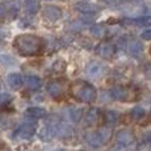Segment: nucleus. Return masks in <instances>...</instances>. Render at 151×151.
<instances>
[{
  "instance_id": "1",
  "label": "nucleus",
  "mask_w": 151,
  "mask_h": 151,
  "mask_svg": "<svg viewBox=\"0 0 151 151\" xmlns=\"http://www.w3.org/2000/svg\"><path fill=\"white\" fill-rule=\"evenodd\" d=\"M13 45L16 50L24 57H32L37 55L42 51L43 49V41L42 38L33 34H21L17 36L13 41Z\"/></svg>"
},
{
  "instance_id": "2",
  "label": "nucleus",
  "mask_w": 151,
  "mask_h": 151,
  "mask_svg": "<svg viewBox=\"0 0 151 151\" xmlns=\"http://www.w3.org/2000/svg\"><path fill=\"white\" fill-rule=\"evenodd\" d=\"M70 93L78 101L83 103H93L97 97L96 88L91 83L84 80H76L70 86Z\"/></svg>"
},
{
  "instance_id": "3",
  "label": "nucleus",
  "mask_w": 151,
  "mask_h": 151,
  "mask_svg": "<svg viewBox=\"0 0 151 151\" xmlns=\"http://www.w3.org/2000/svg\"><path fill=\"white\" fill-rule=\"evenodd\" d=\"M70 91V86L65 80H53V82L49 83L47 86V92L54 100H62L65 99V96L67 95V92Z\"/></svg>"
},
{
  "instance_id": "4",
  "label": "nucleus",
  "mask_w": 151,
  "mask_h": 151,
  "mask_svg": "<svg viewBox=\"0 0 151 151\" xmlns=\"http://www.w3.org/2000/svg\"><path fill=\"white\" fill-rule=\"evenodd\" d=\"M110 95H112V97L116 99V100L125 101V103H130V101H133L135 99V96H137L135 91H133L129 87H124V86L113 87V88L110 89Z\"/></svg>"
},
{
  "instance_id": "5",
  "label": "nucleus",
  "mask_w": 151,
  "mask_h": 151,
  "mask_svg": "<svg viewBox=\"0 0 151 151\" xmlns=\"http://www.w3.org/2000/svg\"><path fill=\"white\" fill-rule=\"evenodd\" d=\"M110 137V130L105 129L101 132H93V133H88L86 135V141L89 146L92 147H99L101 145H104Z\"/></svg>"
},
{
  "instance_id": "6",
  "label": "nucleus",
  "mask_w": 151,
  "mask_h": 151,
  "mask_svg": "<svg viewBox=\"0 0 151 151\" xmlns=\"http://www.w3.org/2000/svg\"><path fill=\"white\" fill-rule=\"evenodd\" d=\"M34 134H36V125L29 124V122H24L22 125H20L16 130H14L13 137L16 139L27 141V139H30Z\"/></svg>"
},
{
  "instance_id": "7",
  "label": "nucleus",
  "mask_w": 151,
  "mask_h": 151,
  "mask_svg": "<svg viewBox=\"0 0 151 151\" xmlns=\"http://www.w3.org/2000/svg\"><path fill=\"white\" fill-rule=\"evenodd\" d=\"M43 16L47 21H58L62 17V9L55 7V5H47V7L43 8Z\"/></svg>"
},
{
  "instance_id": "8",
  "label": "nucleus",
  "mask_w": 151,
  "mask_h": 151,
  "mask_svg": "<svg viewBox=\"0 0 151 151\" xmlns=\"http://www.w3.org/2000/svg\"><path fill=\"white\" fill-rule=\"evenodd\" d=\"M114 51H116L114 45H112V43H109V42L100 43V45L97 46V49H96V53L100 55L101 58H105V59L112 58L113 55H114Z\"/></svg>"
},
{
  "instance_id": "9",
  "label": "nucleus",
  "mask_w": 151,
  "mask_h": 151,
  "mask_svg": "<svg viewBox=\"0 0 151 151\" xmlns=\"http://www.w3.org/2000/svg\"><path fill=\"white\" fill-rule=\"evenodd\" d=\"M116 141L120 145H122V146H130L134 142V135L129 130H121L116 135Z\"/></svg>"
},
{
  "instance_id": "10",
  "label": "nucleus",
  "mask_w": 151,
  "mask_h": 151,
  "mask_svg": "<svg viewBox=\"0 0 151 151\" xmlns=\"http://www.w3.org/2000/svg\"><path fill=\"white\" fill-rule=\"evenodd\" d=\"M53 129H54V134L57 135V137H60V138H67L72 134V127L65 122L58 124L55 127H53Z\"/></svg>"
},
{
  "instance_id": "11",
  "label": "nucleus",
  "mask_w": 151,
  "mask_h": 151,
  "mask_svg": "<svg viewBox=\"0 0 151 151\" xmlns=\"http://www.w3.org/2000/svg\"><path fill=\"white\" fill-rule=\"evenodd\" d=\"M7 83L12 89H19L24 83V79H22V76L20 74L12 72V74H9L7 76Z\"/></svg>"
},
{
  "instance_id": "12",
  "label": "nucleus",
  "mask_w": 151,
  "mask_h": 151,
  "mask_svg": "<svg viewBox=\"0 0 151 151\" xmlns=\"http://www.w3.org/2000/svg\"><path fill=\"white\" fill-rule=\"evenodd\" d=\"M76 9L84 14H93L97 12V7L91 3H79L76 4Z\"/></svg>"
},
{
  "instance_id": "13",
  "label": "nucleus",
  "mask_w": 151,
  "mask_h": 151,
  "mask_svg": "<svg viewBox=\"0 0 151 151\" xmlns=\"http://www.w3.org/2000/svg\"><path fill=\"white\" fill-rule=\"evenodd\" d=\"M27 114L29 117L34 118V120H38V118H42L46 116V110L43 108H38V106H32V108L27 109Z\"/></svg>"
},
{
  "instance_id": "14",
  "label": "nucleus",
  "mask_w": 151,
  "mask_h": 151,
  "mask_svg": "<svg viewBox=\"0 0 151 151\" xmlns=\"http://www.w3.org/2000/svg\"><path fill=\"white\" fill-rule=\"evenodd\" d=\"M25 83H27L28 88H30V89H38L42 86V80L38 76H36V75H29V76H27L25 78Z\"/></svg>"
},
{
  "instance_id": "15",
  "label": "nucleus",
  "mask_w": 151,
  "mask_h": 151,
  "mask_svg": "<svg viewBox=\"0 0 151 151\" xmlns=\"http://www.w3.org/2000/svg\"><path fill=\"white\" fill-rule=\"evenodd\" d=\"M103 72H104L103 66L99 65V63H91V65L87 67V74H88L91 78H97V76H100Z\"/></svg>"
},
{
  "instance_id": "16",
  "label": "nucleus",
  "mask_w": 151,
  "mask_h": 151,
  "mask_svg": "<svg viewBox=\"0 0 151 151\" xmlns=\"http://www.w3.org/2000/svg\"><path fill=\"white\" fill-rule=\"evenodd\" d=\"M142 43L139 41H130L129 45H127V51H129V54H132L133 57H137L142 53Z\"/></svg>"
},
{
  "instance_id": "17",
  "label": "nucleus",
  "mask_w": 151,
  "mask_h": 151,
  "mask_svg": "<svg viewBox=\"0 0 151 151\" xmlns=\"http://www.w3.org/2000/svg\"><path fill=\"white\" fill-rule=\"evenodd\" d=\"M54 135H55L54 134V129H51V127L45 126V127H42V129L40 130V137H41L43 141H50Z\"/></svg>"
},
{
  "instance_id": "18",
  "label": "nucleus",
  "mask_w": 151,
  "mask_h": 151,
  "mask_svg": "<svg viewBox=\"0 0 151 151\" xmlns=\"http://www.w3.org/2000/svg\"><path fill=\"white\" fill-rule=\"evenodd\" d=\"M91 33L93 37H96V38H103L104 36H105V28L103 27V25H93V27L91 28Z\"/></svg>"
},
{
  "instance_id": "19",
  "label": "nucleus",
  "mask_w": 151,
  "mask_h": 151,
  "mask_svg": "<svg viewBox=\"0 0 151 151\" xmlns=\"http://www.w3.org/2000/svg\"><path fill=\"white\" fill-rule=\"evenodd\" d=\"M130 22L135 25H141V27H146V25H151V17L150 16H143V17H138V19H133L129 20Z\"/></svg>"
},
{
  "instance_id": "20",
  "label": "nucleus",
  "mask_w": 151,
  "mask_h": 151,
  "mask_svg": "<svg viewBox=\"0 0 151 151\" xmlns=\"http://www.w3.org/2000/svg\"><path fill=\"white\" fill-rule=\"evenodd\" d=\"M105 121L106 122H109V124H114L116 121L118 120V113L117 112H113V110H108V112H105Z\"/></svg>"
},
{
  "instance_id": "21",
  "label": "nucleus",
  "mask_w": 151,
  "mask_h": 151,
  "mask_svg": "<svg viewBox=\"0 0 151 151\" xmlns=\"http://www.w3.org/2000/svg\"><path fill=\"white\" fill-rule=\"evenodd\" d=\"M27 11L29 13H36L37 9H38V5H37L36 0H27Z\"/></svg>"
},
{
  "instance_id": "22",
  "label": "nucleus",
  "mask_w": 151,
  "mask_h": 151,
  "mask_svg": "<svg viewBox=\"0 0 151 151\" xmlns=\"http://www.w3.org/2000/svg\"><path fill=\"white\" fill-rule=\"evenodd\" d=\"M143 116H145V109L143 108L137 106V108H134L132 110V117L134 118V120H139V118H142Z\"/></svg>"
},
{
  "instance_id": "23",
  "label": "nucleus",
  "mask_w": 151,
  "mask_h": 151,
  "mask_svg": "<svg viewBox=\"0 0 151 151\" xmlns=\"http://www.w3.org/2000/svg\"><path fill=\"white\" fill-rule=\"evenodd\" d=\"M96 120H97V112L96 110H89L86 116V121L88 124H93L96 122Z\"/></svg>"
},
{
  "instance_id": "24",
  "label": "nucleus",
  "mask_w": 151,
  "mask_h": 151,
  "mask_svg": "<svg viewBox=\"0 0 151 151\" xmlns=\"http://www.w3.org/2000/svg\"><path fill=\"white\" fill-rule=\"evenodd\" d=\"M0 62L4 63L5 66L7 65H14V59L12 57H9V55H0Z\"/></svg>"
},
{
  "instance_id": "25",
  "label": "nucleus",
  "mask_w": 151,
  "mask_h": 151,
  "mask_svg": "<svg viewBox=\"0 0 151 151\" xmlns=\"http://www.w3.org/2000/svg\"><path fill=\"white\" fill-rule=\"evenodd\" d=\"M141 37H142L143 40H147V41H149V40H151V28L147 29V30H145L143 33L141 34Z\"/></svg>"
},
{
  "instance_id": "26",
  "label": "nucleus",
  "mask_w": 151,
  "mask_h": 151,
  "mask_svg": "<svg viewBox=\"0 0 151 151\" xmlns=\"http://www.w3.org/2000/svg\"><path fill=\"white\" fill-rule=\"evenodd\" d=\"M9 100H11V96H8L5 93L0 95V104H7V103H9Z\"/></svg>"
},
{
  "instance_id": "27",
  "label": "nucleus",
  "mask_w": 151,
  "mask_h": 151,
  "mask_svg": "<svg viewBox=\"0 0 151 151\" xmlns=\"http://www.w3.org/2000/svg\"><path fill=\"white\" fill-rule=\"evenodd\" d=\"M143 139H145V142H146L147 145H151V132L146 133V134H145V137H143Z\"/></svg>"
},
{
  "instance_id": "28",
  "label": "nucleus",
  "mask_w": 151,
  "mask_h": 151,
  "mask_svg": "<svg viewBox=\"0 0 151 151\" xmlns=\"http://www.w3.org/2000/svg\"><path fill=\"white\" fill-rule=\"evenodd\" d=\"M5 13H7V8L3 7V5H0V17L5 16Z\"/></svg>"
},
{
  "instance_id": "29",
  "label": "nucleus",
  "mask_w": 151,
  "mask_h": 151,
  "mask_svg": "<svg viewBox=\"0 0 151 151\" xmlns=\"http://www.w3.org/2000/svg\"><path fill=\"white\" fill-rule=\"evenodd\" d=\"M0 151H12V150H11V149H8V147H3V149L0 150Z\"/></svg>"
},
{
  "instance_id": "30",
  "label": "nucleus",
  "mask_w": 151,
  "mask_h": 151,
  "mask_svg": "<svg viewBox=\"0 0 151 151\" xmlns=\"http://www.w3.org/2000/svg\"><path fill=\"white\" fill-rule=\"evenodd\" d=\"M54 151H65V150H54Z\"/></svg>"
}]
</instances>
